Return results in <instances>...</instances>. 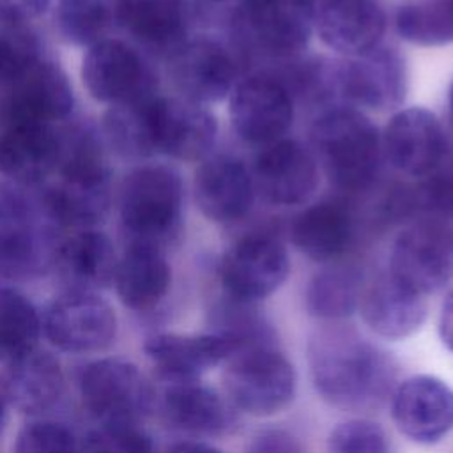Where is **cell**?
Masks as SVG:
<instances>
[{
	"label": "cell",
	"mask_w": 453,
	"mask_h": 453,
	"mask_svg": "<svg viewBox=\"0 0 453 453\" xmlns=\"http://www.w3.org/2000/svg\"><path fill=\"white\" fill-rule=\"evenodd\" d=\"M306 350L313 388L333 407L375 411L396 388L395 357L350 326L324 324L310 336Z\"/></svg>",
	"instance_id": "cell-1"
},
{
	"label": "cell",
	"mask_w": 453,
	"mask_h": 453,
	"mask_svg": "<svg viewBox=\"0 0 453 453\" xmlns=\"http://www.w3.org/2000/svg\"><path fill=\"white\" fill-rule=\"evenodd\" d=\"M57 180L41 195L58 226L94 228L110 209V166L99 133L88 124L62 131Z\"/></svg>",
	"instance_id": "cell-2"
},
{
	"label": "cell",
	"mask_w": 453,
	"mask_h": 453,
	"mask_svg": "<svg viewBox=\"0 0 453 453\" xmlns=\"http://www.w3.org/2000/svg\"><path fill=\"white\" fill-rule=\"evenodd\" d=\"M311 154L329 182L343 191H363L375 180L380 161V133L357 108L334 104L310 127Z\"/></svg>",
	"instance_id": "cell-3"
},
{
	"label": "cell",
	"mask_w": 453,
	"mask_h": 453,
	"mask_svg": "<svg viewBox=\"0 0 453 453\" xmlns=\"http://www.w3.org/2000/svg\"><path fill=\"white\" fill-rule=\"evenodd\" d=\"M184 184L168 165L134 168L120 188V225L127 244L165 250L182 232Z\"/></svg>",
	"instance_id": "cell-4"
},
{
	"label": "cell",
	"mask_w": 453,
	"mask_h": 453,
	"mask_svg": "<svg viewBox=\"0 0 453 453\" xmlns=\"http://www.w3.org/2000/svg\"><path fill=\"white\" fill-rule=\"evenodd\" d=\"M57 226L42 195L0 186V278L25 281L46 273L58 246Z\"/></svg>",
	"instance_id": "cell-5"
},
{
	"label": "cell",
	"mask_w": 453,
	"mask_h": 453,
	"mask_svg": "<svg viewBox=\"0 0 453 453\" xmlns=\"http://www.w3.org/2000/svg\"><path fill=\"white\" fill-rule=\"evenodd\" d=\"M225 363V396L239 412L265 418L294 400L297 373L280 347L242 350Z\"/></svg>",
	"instance_id": "cell-6"
},
{
	"label": "cell",
	"mask_w": 453,
	"mask_h": 453,
	"mask_svg": "<svg viewBox=\"0 0 453 453\" xmlns=\"http://www.w3.org/2000/svg\"><path fill=\"white\" fill-rule=\"evenodd\" d=\"M78 389L83 407L97 423L142 425L157 403L147 377L120 357H99L83 365Z\"/></svg>",
	"instance_id": "cell-7"
},
{
	"label": "cell",
	"mask_w": 453,
	"mask_h": 453,
	"mask_svg": "<svg viewBox=\"0 0 453 453\" xmlns=\"http://www.w3.org/2000/svg\"><path fill=\"white\" fill-rule=\"evenodd\" d=\"M73 103V87L65 73L44 55L32 58L0 83L2 126L57 124L71 113Z\"/></svg>",
	"instance_id": "cell-8"
},
{
	"label": "cell",
	"mask_w": 453,
	"mask_h": 453,
	"mask_svg": "<svg viewBox=\"0 0 453 453\" xmlns=\"http://www.w3.org/2000/svg\"><path fill=\"white\" fill-rule=\"evenodd\" d=\"M331 83L334 97L347 106L388 111L405 99V60L395 48L379 44L368 53L331 62Z\"/></svg>",
	"instance_id": "cell-9"
},
{
	"label": "cell",
	"mask_w": 453,
	"mask_h": 453,
	"mask_svg": "<svg viewBox=\"0 0 453 453\" xmlns=\"http://www.w3.org/2000/svg\"><path fill=\"white\" fill-rule=\"evenodd\" d=\"M388 271L409 288L430 296L453 280V228L442 219H419L395 239Z\"/></svg>",
	"instance_id": "cell-10"
},
{
	"label": "cell",
	"mask_w": 453,
	"mask_h": 453,
	"mask_svg": "<svg viewBox=\"0 0 453 453\" xmlns=\"http://www.w3.org/2000/svg\"><path fill=\"white\" fill-rule=\"evenodd\" d=\"M288 273L287 248L269 234H250L237 239L218 264L225 294L248 303H258L274 294L285 283Z\"/></svg>",
	"instance_id": "cell-11"
},
{
	"label": "cell",
	"mask_w": 453,
	"mask_h": 453,
	"mask_svg": "<svg viewBox=\"0 0 453 453\" xmlns=\"http://www.w3.org/2000/svg\"><path fill=\"white\" fill-rule=\"evenodd\" d=\"M42 333L62 352H101L117 336V315L96 292L64 290L48 304Z\"/></svg>",
	"instance_id": "cell-12"
},
{
	"label": "cell",
	"mask_w": 453,
	"mask_h": 453,
	"mask_svg": "<svg viewBox=\"0 0 453 453\" xmlns=\"http://www.w3.org/2000/svg\"><path fill=\"white\" fill-rule=\"evenodd\" d=\"M228 97L232 127L246 143L271 145L292 126L294 97L274 74H250L235 83Z\"/></svg>",
	"instance_id": "cell-13"
},
{
	"label": "cell",
	"mask_w": 453,
	"mask_h": 453,
	"mask_svg": "<svg viewBox=\"0 0 453 453\" xmlns=\"http://www.w3.org/2000/svg\"><path fill=\"white\" fill-rule=\"evenodd\" d=\"M81 78L97 101L120 104L156 96L157 80L145 58L119 39H104L88 48Z\"/></svg>",
	"instance_id": "cell-14"
},
{
	"label": "cell",
	"mask_w": 453,
	"mask_h": 453,
	"mask_svg": "<svg viewBox=\"0 0 453 453\" xmlns=\"http://www.w3.org/2000/svg\"><path fill=\"white\" fill-rule=\"evenodd\" d=\"M250 173L255 195L280 207L308 203L320 184L315 156L301 142L290 138L265 145Z\"/></svg>",
	"instance_id": "cell-15"
},
{
	"label": "cell",
	"mask_w": 453,
	"mask_h": 453,
	"mask_svg": "<svg viewBox=\"0 0 453 453\" xmlns=\"http://www.w3.org/2000/svg\"><path fill=\"white\" fill-rule=\"evenodd\" d=\"M382 159L396 172L423 179L437 170L448 154V138L437 115L426 108L396 111L380 133Z\"/></svg>",
	"instance_id": "cell-16"
},
{
	"label": "cell",
	"mask_w": 453,
	"mask_h": 453,
	"mask_svg": "<svg viewBox=\"0 0 453 453\" xmlns=\"http://www.w3.org/2000/svg\"><path fill=\"white\" fill-rule=\"evenodd\" d=\"M315 14L313 0H248L234 27L258 50L274 57H292L308 44L315 30Z\"/></svg>",
	"instance_id": "cell-17"
},
{
	"label": "cell",
	"mask_w": 453,
	"mask_h": 453,
	"mask_svg": "<svg viewBox=\"0 0 453 453\" xmlns=\"http://www.w3.org/2000/svg\"><path fill=\"white\" fill-rule=\"evenodd\" d=\"M396 428L418 444H435L453 430V388L435 375H412L391 395Z\"/></svg>",
	"instance_id": "cell-18"
},
{
	"label": "cell",
	"mask_w": 453,
	"mask_h": 453,
	"mask_svg": "<svg viewBox=\"0 0 453 453\" xmlns=\"http://www.w3.org/2000/svg\"><path fill=\"white\" fill-rule=\"evenodd\" d=\"M170 76L180 97L200 104L218 103L234 90L237 65L219 41L195 37L170 55Z\"/></svg>",
	"instance_id": "cell-19"
},
{
	"label": "cell",
	"mask_w": 453,
	"mask_h": 453,
	"mask_svg": "<svg viewBox=\"0 0 453 453\" xmlns=\"http://www.w3.org/2000/svg\"><path fill=\"white\" fill-rule=\"evenodd\" d=\"M157 405L168 426L195 439L228 435L239 423L230 400L200 380L168 382Z\"/></svg>",
	"instance_id": "cell-20"
},
{
	"label": "cell",
	"mask_w": 453,
	"mask_h": 453,
	"mask_svg": "<svg viewBox=\"0 0 453 453\" xmlns=\"http://www.w3.org/2000/svg\"><path fill=\"white\" fill-rule=\"evenodd\" d=\"M218 138L216 117L205 104L186 97H161L154 103L156 152L179 161H202Z\"/></svg>",
	"instance_id": "cell-21"
},
{
	"label": "cell",
	"mask_w": 453,
	"mask_h": 453,
	"mask_svg": "<svg viewBox=\"0 0 453 453\" xmlns=\"http://www.w3.org/2000/svg\"><path fill=\"white\" fill-rule=\"evenodd\" d=\"M193 193L200 212L214 223L242 219L257 196L250 170L228 154H209L202 159L195 172Z\"/></svg>",
	"instance_id": "cell-22"
},
{
	"label": "cell",
	"mask_w": 453,
	"mask_h": 453,
	"mask_svg": "<svg viewBox=\"0 0 453 453\" xmlns=\"http://www.w3.org/2000/svg\"><path fill=\"white\" fill-rule=\"evenodd\" d=\"M62 129L57 124L18 122L2 126L0 172L18 186H39L57 173Z\"/></svg>",
	"instance_id": "cell-23"
},
{
	"label": "cell",
	"mask_w": 453,
	"mask_h": 453,
	"mask_svg": "<svg viewBox=\"0 0 453 453\" xmlns=\"http://www.w3.org/2000/svg\"><path fill=\"white\" fill-rule=\"evenodd\" d=\"M319 39L343 57H356L382 44L386 12L375 0H324L315 14Z\"/></svg>",
	"instance_id": "cell-24"
},
{
	"label": "cell",
	"mask_w": 453,
	"mask_h": 453,
	"mask_svg": "<svg viewBox=\"0 0 453 453\" xmlns=\"http://www.w3.org/2000/svg\"><path fill=\"white\" fill-rule=\"evenodd\" d=\"M143 350L157 375L168 382L200 380L211 368L232 356L226 340L214 333H154L145 338Z\"/></svg>",
	"instance_id": "cell-25"
},
{
	"label": "cell",
	"mask_w": 453,
	"mask_h": 453,
	"mask_svg": "<svg viewBox=\"0 0 453 453\" xmlns=\"http://www.w3.org/2000/svg\"><path fill=\"white\" fill-rule=\"evenodd\" d=\"M359 313L379 336L402 340L414 334L426 319V297L403 285L389 271L365 283Z\"/></svg>",
	"instance_id": "cell-26"
},
{
	"label": "cell",
	"mask_w": 453,
	"mask_h": 453,
	"mask_svg": "<svg viewBox=\"0 0 453 453\" xmlns=\"http://www.w3.org/2000/svg\"><path fill=\"white\" fill-rule=\"evenodd\" d=\"M117 262L110 237L99 230L83 228L58 242L51 267L64 290L97 294L113 283Z\"/></svg>",
	"instance_id": "cell-27"
},
{
	"label": "cell",
	"mask_w": 453,
	"mask_h": 453,
	"mask_svg": "<svg viewBox=\"0 0 453 453\" xmlns=\"http://www.w3.org/2000/svg\"><path fill=\"white\" fill-rule=\"evenodd\" d=\"M5 366L2 395L19 412L41 416L60 402L65 379L60 361L51 352L34 349Z\"/></svg>",
	"instance_id": "cell-28"
},
{
	"label": "cell",
	"mask_w": 453,
	"mask_h": 453,
	"mask_svg": "<svg viewBox=\"0 0 453 453\" xmlns=\"http://www.w3.org/2000/svg\"><path fill=\"white\" fill-rule=\"evenodd\" d=\"M193 19L188 0H124L120 27L143 48L170 57L189 39Z\"/></svg>",
	"instance_id": "cell-29"
},
{
	"label": "cell",
	"mask_w": 453,
	"mask_h": 453,
	"mask_svg": "<svg viewBox=\"0 0 453 453\" xmlns=\"http://www.w3.org/2000/svg\"><path fill=\"white\" fill-rule=\"evenodd\" d=\"M113 283L126 308L150 311L168 294L172 269L161 250L127 244L117 262Z\"/></svg>",
	"instance_id": "cell-30"
},
{
	"label": "cell",
	"mask_w": 453,
	"mask_h": 453,
	"mask_svg": "<svg viewBox=\"0 0 453 453\" xmlns=\"http://www.w3.org/2000/svg\"><path fill=\"white\" fill-rule=\"evenodd\" d=\"M292 244L315 262H333L352 244L354 221L338 202H319L303 209L290 223Z\"/></svg>",
	"instance_id": "cell-31"
},
{
	"label": "cell",
	"mask_w": 453,
	"mask_h": 453,
	"mask_svg": "<svg viewBox=\"0 0 453 453\" xmlns=\"http://www.w3.org/2000/svg\"><path fill=\"white\" fill-rule=\"evenodd\" d=\"M363 288L365 278L356 265H327L308 281L304 304L311 317L326 324L342 322L359 310Z\"/></svg>",
	"instance_id": "cell-32"
},
{
	"label": "cell",
	"mask_w": 453,
	"mask_h": 453,
	"mask_svg": "<svg viewBox=\"0 0 453 453\" xmlns=\"http://www.w3.org/2000/svg\"><path fill=\"white\" fill-rule=\"evenodd\" d=\"M209 333L226 340L232 347V356L242 350L280 347L278 333L267 315L257 306L223 296L209 310Z\"/></svg>",
	"instance_id": "cell-33"
},
{
	"label": "cell",
	"mask_w": 453,
	"mask_h": 453,
	"mask_svg": "<svg viewBox=\"0 0 453 453\" xmlns=\"http://www.w3.org/2000/svg\"><path fill=\"white\" fill-rule=\"evenodd\" d=\"M156 96L111 104L103 119L106 142L122 157L142 159L156 154L154 103Z\"/></svg>",
	"instance_id": "cell-34"
},
{
	"label": "cell",
	"mask_w": 453,
	"mask_h": 453,
	"mask_svg": "<svg viewBox=\"0 0 453 453\" xmlns=\"http://www.w3.org/2000/svg\"><path fill=\"white\" fill-rule=\"evenodd\" d=\"M124 0H58L55 21L60 35L76 46H94L120 27Z\"/></svg>",
	"instance_id": "cell-35"
},
{
	"label": "cell",
	"mask_w": 453,
	"mask_h": 453,
	"mask_svg": "<svg viewBox=\"0 0 453 453\" xmlns=\"http://www.w3.org/2000/svg\"><path fill=\"white\" fill-rule=\"evenodd\" d=\"M42 331L35 304L12 287H0V363H11L34 349Z\"/></svg>",
	"instance_id": "cell-36"
},
{
	"label": "cell",
	"mask_w": 453,
	"mask_h": 453,
	"mask_svg": "<svg viewBox=\"0 0 453 453\" xmlns=\"http://www.w3.org/2000/svg\"><path fill=\"white\" fill-rule=\"evenodd\" d=\"M396 34L418 46L453 42V0H405L395 12Z\"/></svg>",
	"instance_id": "cell-37"
},
{
	"label": "cell",
	"mask_w": 453,
	"mask_h": 453,
	"mask_svg": "<svg viewBox=\"0 0 453 453\" xmlns=\"http://www.w3.org/2000/svg\"><path fill=\"white\" fill-rule=\"evenodd\" d=\"M80 446L81 453H156L152 437L136 423H97Z\"/></svg>",
	"instance_id": "cell-38"
},
{
	"label": "cell",
	"mask_w": 453,
	"mask_h": 453,
	"mask_svg": "<svg viewBox=\"0 0 453 453\" xmlns=\"http://www.w3.org/2000/svg\"><path fill=\"white\" fill-rule=\"evenodd\" d=\"M14 453H81V446L67 425L35 418L19 428Z\"/></svg>",
	"instance_id": "cell-39"
},
{
	"label": "cell",
	"mask_w": 453,
	"mask_h": 453,
	"mask_svg": "<svg viewBox=\"0 0 453 453\" xmlns=\"http://www.w3.org/2000/svg\"><path fill=\"white\" fill-rule=\"evenodd\" d=\"M327 453H391L386 432L373 421L354 418L333 428Z\"/></svg>",
	"instance_id": "cell-40"
},
{
	"label": "cell",
	"mask_w": 453,
	"mask_h": 453,
	"mask_svg": "<svg viewBox=\"0 0 453 453\" xmlns=\"http://www.w3.org/2000/svg\"><path fill=\"white\" fill-rule=\"evenodd\" d=\"M411 207L423 209L434 216H453V163L446 161L423 177L414 189L409 193Z\"/></svg>",
	"instance_id": "cell-41"
},
{
	"label": "cell",
	"mask_w": 453,
	"mask_h": 453,
	"mask_svg": "<svg viewBox=\"0 0 453 453\" xmlns=\"http://www.w3.org/2000/svg\"><path fill=\"white\" fill-rule=\"evenodd\" d=\"M244 453H306L301 441L281 428H265L251 437Z\"/></svg>",
	"instance_id": "cell-42"
},
{
	"label": "cell",
	"mask_w": 453,
	"mask_h": 453,
	"mask_svg": "<svg viewBox=\"0 0 453 453\" xmlns=\"http://www.w3.org/2000/svg\"><path fill=\"white\" fill-rule=\"evenodd\" d=\"M50 0H0V21L7 27H25L46 12Z\"/></svg>",
	"instance_id": "cell-43"
},
{
	"label": "cell",
	"mask_w": 453,
	"mask_h": 453,
	"mask_svg": "<svg viewBox=\"0 0 453 453\" xmlns=\"http://www.w3.org/2000/svg\"><path fill=\"white\" fill-rule=\"evenodd\" d=\"M248 0H195L193 11L195 16L205 18L209 21H218V19H226V14L230 16V21H237V16L241 9L244 7Z\"/></svg>",
	"instance_id": "cell-44"
},
{
	"label": "cell",
	"mask_w": 453,
	"mask_h": 453,
	"mask_svg": "<svg viewBox=\"0 0 453 453\" xmlns=\"http://www.w3.org/2000/svg\"><path fill=\"white\" fill-rule=\"evenodd\" d=\"M439 334L448 350L453 352V290L444 297L439 313Z\"/></svg>",
	"instance_id": "cell-45"
},
{
	"label": "cell",
	"mask_w": 453,
	"mask_h": 453,
	"mask_svg": "<svg viewBox=\"0 0 453 453\" xmlns=\"http://www.w3.org/2000/svg\"><path fill=\"white\" fill-rule=\"evenodd\" d=\"M165 453H223L203 441H180L172 444Z\"/></svg>",
	"instance_id": "cell-46"
},
{
	"label": "cell",
	"mask_w": 453,
	"mask_h": 453,
	"mask_svg": "<svg viewBox=\"0 0 453 453\" xmlns=\"http://www.w3.org/2000/svg\"><path fill=\"white\" fill-rule=\"evenodd\" d=\"M5 423H7V400L0 391V434L4 432Z\"/></svg>",
	"instance_id": "cell-47"
},
{
	"label": "cell",
	"mask_w": 453,
	"mask_h": 453,
	"mask_svg": "<svg viewBox=\"0 0 453 453\" xmlns=\"http://www.w3.org/2000/svg\"><path fill=\"white\" fill-rule=\"evenodd\" d=\"M448 99H449V110H451V115H453V81H451V85H449V96H448Z\"/></svg>",
	"instance_id": "cell-48"
}]
</instances>
